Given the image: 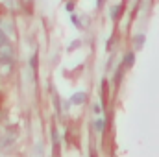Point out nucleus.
<instances>
[{
	"label": "nucleus",
	"instance_id": "1",
	"mask_svg": "<svg viewBox=\"0 0 159 157\" xmlns=\"http://www.w3.org/2000/svg\"><path fill=\"white\" fill-rule=\"evenodd\" d=\"M0 59H13V44L7 39L0 43Z\"/></svg>",
	"mask_w": 159,
	"mask_h": 157
},
{
	"label": "nucleus",
	"instance_id": "2",
	"mask_svg": "<svg viewBox=\"0 0 159 157\" xmlns=\"http://www.w3.org/2000/svg\"><path fill=\"white\" fill-rule=\"evenodd\" d=\"M13 72V59H0V76H9Z\"/></svg>",
	"mask_w": 159,
	"mask_h": 157
},
{
	"label": "nucleus",
	"instance_id": "3",
	"mask_svg": "<svg viewBox=\"0 0 159 157\" xmlns=\"http://www.w3.org/2000/svg\"><path fill=\"white\" fill-rule=\"evenodd\" d=\"M69 102H70L72 105H83V104L87 102V92H83V91H81V92L72 94V98H70Z\"/></svg>",
	"mask_w": 159,
	"mask_h": 157
},
{
	"label": "nucleus",
	"instance_id": "4",
	"mask_svg": "<svg viewBox=\"0 0 159 157\" xmlns=\"http://www.w3.org/2000/svg\"><path fill=\"white\" fill-rule=\"evenodd\" d=\"M0 30H2L4 35H11V34H13V24H11L9 20L2 19V20H0Z\"/></svg>",
	"mask_w": 159,
	"mask_h": 157
},
{
	"label": "nucleus",
	"instance_id": "5",
	"mask_svg": "<svg viewBox=\"0 0 159 157\" xmlns=\"http://www.w3.org/2000/svg\"><path fill=\"white\" fill-rule=\"evenodd\" d=\"M13 141H15V135H13V133H7V135L2 139V142H0V150H6V148H9V146L13 144Z\"/></svg>",
	"mask_w": 159,
	"mask_h": 157
},
{
	"label": "nucleus",
	"instance_id": "6",
	"mask_svg": "<svg viewBox=\"0 0 159 157\" xmlns=\"http://www.w3.org/2000/svg\"><path fill=\"white\" fill-rule=\"evenodd\" d=\"M133 59H135V56H133V54H128V56H126V61H124L122 67H126V69L131 67V65H133Z\"/></svg>",
	"mask_w": 159,
	"mask_h": 157
},
{
	"label": "nucleus",
	"instance_id": "7",
	"mask_svg": "<svg viewBox=\"0 0 159 157\" xmlns=\"http://www.w3.org/2000/svg\"><path fill=\"white\" fill-rule=\"evenodd\" d=\"M94 129H96V131H102V129H104V120H102V118H96V120H94Z\"/></svg>",
	"mask_w": 159,
	"mask_h": 157
},
{
	"label": "nucleus",
	"instance_id": "8",
	"mask_svg": "<svg viewBox=\"0 0 159 157\" xmlns=\"http://www.w3.org/2000/svg\"><path fill=\"white\" fill-rule=\"evenodd\" d=\"M143 43H144V35H137L135 37V48H141Z\"/></svg>",
	"mask_w": 159,
	"mask_h": 157
},
{
	"label": "nucleus",
	"instance_id": "9",
	"mask_svg": "<svg viewBox=\"0 0 159 157\" xmlns=\"http://www.w3.org/2000/svg\"><path fill=\"white\" fill-rule=\"evenodd\" d=\"M120 9H122V6H115V7H113V19H115V20L119 19V13H120Z\"/></svg>",
	"mask_w": 159,
	"mask_h": 157
},
{
	"label": "nucleus",
	"instance_id": "10",
	"mask_svg": "<svg viewBox=\"0 0 159 157\" xmlns=\"http://www.w3.org/2000/svg\"><path fill=\"white\" fill-rule=\"evenodd\" d=\"M80 44H81V43H80V41H74V43H72V44H70V46H69V52H72V50H74V48H78Z\"/></svg>",
	"mask_w": 159,
	"mask_h": 157
},
{
	"label": "nucleus",
	"instance_id": "11",
	"mask_svg": "<svg viewBox=\"0 0 159 157\" xmlns=\"http://www.w3.org/2000/svg\"><path fill=\"white\" fill-rule=\"evenodd\" d=\"M93 111H94V113H100V105H98V104H94V105H93Z\"/></svg>",
	"mask_w": 159,
	"mask_h": 157
},
{
	"label": "nucleus",
	"instance_id": "12",
	"mask_svg": "<svg viewBox=\"0 0 159 157\" xmlns=\"http://www.w3.org/2000/svg\"><path fill=\"white\" fill-rule=\"evenodd\" d=\"M4 39H6V35H4V34H2V30H0V43H2Z\"/></svg>",
	"mask_w": 159,
	"mask_h": 157
},
{
	"label": "nucleus",
	"instance_id": "13",
	"mask_svg": "<svg viewBox=\"0 0 159 157\" xmlns=\"http://www.w3.org/2000/svg\"><path fill=\"white\" fill-rule=\"evenodd\" d=\"M102 4H104V0H98V7H102Z\"/></svg>",
	"mask_w": 159,
	"mask_h": 157
}]
</instances>
